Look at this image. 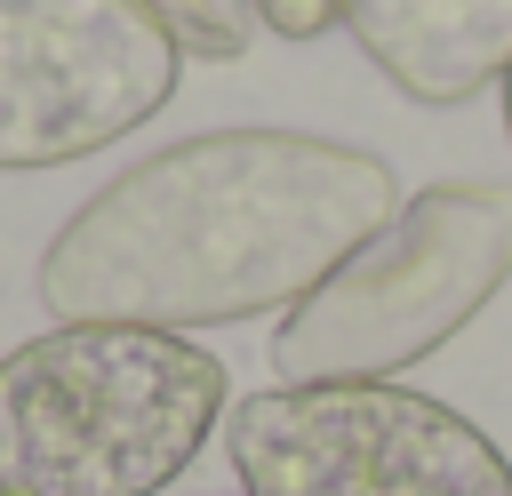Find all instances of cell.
I'll list each match as a JSON object with an SVG mask.
<instances>
[{
    "instance_id": "cell-1",
    "label": "cell",
    "mask_w": 512,
    "mask_h": 496,
    "mask_svg": "<svg viewBox=\"0 0 512 496\" xmlns=\"http://www.w3.org/2000/svg\"><path fill=\"white\" fill-rule=\"evenodd\" d=\"M392 208L400 176L360 144L208 128L80 200L40 248L32 288L48 320L224 328L312 296Z\"/></svg>"
},
{
    "instance_id": "cell-2",
    "label": "cell",
    "mask_w": 512,
    "mask_h": 496,
    "mask_svg": "<svg viewBox=\"0 0 512 496\" xmlns=\"http://www.w3.org/2000/svg\"><path fill=\"white\" fill-rule=\"evenodd\" d=\"M224 360L176 328L56 320L0 352V496H160L224 424Z\"/></svg>"
},
{
    "instance_id": "cell-3",
    "label": "cell",
    "mask_w": 512,
    "mask_h": 496,
    "mask_svg": "<svg viewBox=\"0 0 512 496\" xmlns=\"http://www.w3.org/2000/svg\"><path fill=\"white\" fill-rule=\"evenodd\" d=\"M512 280V184H432L400 200L272 328L280 384H376L432 360Z\"/></svg>"
},
{
    "instance_id": "cell-4",
    "label": "cell",
    "mask_w": 512,
    "mask_h": 496,
    "mask_svg": "<svg viewBox=\"0 0 512 496\" xmlns=\"http://www.w3.org/2000/svg\"><path fill=\"white\" fill-rule=\"evenodd\" d=\"M240 496H512L496 440L432 392L376 384H264L224 408Z\"/></svg>"
},
{
    "instance_id": "cell-5",
    "label": "cell",
    "mask_w": 512,
    "mask_h": 496,
    "mask_svg": "<svg viewBox=\"0 0 512 496\" xmlns=\"http://www.w3.org/2000/svg\"><path fill=\"white\" fill-rule=\"evenodd\" d=\"M176 72L152 0H0V168H64L136 136Z\"/></svg>"
},
{
    "instance_id": "cell-6",
    "label": "cell",
    "mask_w": 512,
    "mask_h": 496,
    "mask_svg": "<svg viewBox=\"0 0 512 496\" xmlns=\"http://www.w3.org/2000/svg\"><path fill=\"white\" fill-rule=\"evenodd\" d=\"M344 32L416 104H464L512 64V0H344Z\"/></svg>"
},
{
    "instance_id": "cell-7",
    "label": "cell",
    "mask_w": 512,
    "mask_h": 496,
    "mask_svg": "<svg viewBox=\"0 0 512 496\" xmlns=\"http://www.w3.org/2000/svg\"><path fill=\"white\" fill-rule=\"evenodd\" d=\"M176 56H208V64H232L248 56L256 40V0H152Z\"/></svg>"
},
{
    "instance_id": "cell-8",
    "label": "cell",
    "mask_w": 512,
    "mask_h": 496,
    "mask_svg": "<svg viewBox=\"0 0 512 496\" xmlns=\"http://www.w3.org/2000/svg\"><path fill=\"white\" fill-rule=\"evenodd\" d=\"M256 24L280 40H320L328 24H344V0H256Z\"/></svg>"
},
{
    "instance_id": "cell-9",
    "label": "cell",
    "mask_w": 512,
    "mask_h": 496,
    "mask_svg": "<svg viewBox=\"0 0 512 496\" xmlns=\"http://www.w3.org/2000/svg\"><path fill=\"white\" fill-rule=\"evenodd\" d=\"M496 96H504V136H512V64L496 72Z\"/></svg>"
}]
</instances>
